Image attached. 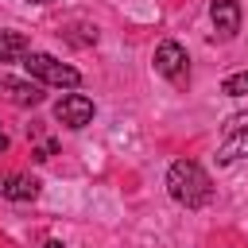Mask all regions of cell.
<instances>
[{
	"instance_id": "obj_1",
	"label": "cell",
	"mask_w": 248,
	"mask_h": 248,
	"mask_svg": "<svg viewBox=\"0 0 248 248\" xmlns=\"http://www.w3.org/2000/svg\"><path fill=\"white\" fill-rule=\"evenodd\" d=\"M167 190H170V198H174L178 205H186V209H202V205L213 202V182H209V174H205L194 159L170 163V170H167Z\"/></svg>"
},
{
	"instance_id": "obj_2",
	"label": "cell",
	"mask_w": 248,
	"mask_h": 248,
	"mask_svg": "<svg viewBox=\"0 0 248 248\" xmlns=\"http://www.w3.org/2000/svg\"><path fill=\"white\" fill-rule=\"evenodd\" d=\"M23 66H27V74H31L35 81H43V85H58V89H78V85H81V74H78L74 66L58 62L54 54H43V50H27V54H23Z\"/></svg>"
},
{
	"instance_id": "obj_3",
	"label": "cell",
	"mask_w": 248,
	"mask_h": 248,
	"mask_svg": "<svg viewBox=\"0 0 248 248\" xmlns=\"http://www.w3.org/2000/svg\"><path fill=\"white\" fill-rule=\"evenodd\" d=\"M244 155H248V112H236L225 124V136H221V147H217V163L229 167V163H236Z\"/></svg>"
},
{
	"instance_id": "obj_4",
	"label": "cell",
	"mask_w": 248,
	"mask_h": 248,
	"mask_svg": "<svg viewBox=\"0 0 248 248\" xmlns=\"http://www.w3.org/2000/svg\"><path fill=\"white\" fill-rule=\"evenodd\" d=\"M186 50L174 43V39H167V43H159L155 46V74H163V78H170L174 85H186Z\"/></svg>"
},
{
	"instance_id": "obj_5",
	"label": "cell",
	"mask_w": 248,
	"mask_h": 248,
	"mask_svg": "<svg viewBox=\"0 0 248 248\" xmlns=\"http://www.w3.org/2000/svg\"><path fill=\"white\" fill-rule=\"evenodd\" d=\"M54 116H58V124H66V128H85V124L93 120V101H89L85 93H66V97L54 105Z\"/></svg>"
},
{
	"instance_id": "obj_6",
	"label": "cell",
	"mask_w": 248,
	"mask_h": 248,
	"mask_svg": "<svg viewBox=\"0 0 248 248\" xmlns=\"http://www.w3.org/2000/svg\"><path fill=\"white\" fill-rule=\"evenodd\" d=\"M209 19H213L221 39H232L240 31V0H213L209 4Z\"/></svg>"
},
{
	"instance_id": "obj_7",
	"label": "cell",
	"mask_w": 248,
	"mask_h": 248,
	"mask_svg": "<svg viewBox=\"0 0 248 248\" xmlns=\"http://www.w3.org/2000/svg\"><path fill=\"white\" fill-rule=\"evenodd\" d=\"M0 101L8 105H19V108H31L43 101V89L35 81H16V78H0Z\"/></svg>"
},
{
	"instance_id": "obj_8",
	"label": "cell",
	"mask_w": 248,
	"mask_h": 248,
	"mask_svg": "<svg viewBox=\"0 0 248 248\" xmlns=\"http://www.w3.org/2000/svg\"><path fill=\"white\" fill-rule=\"evenodd\" d=\"M39 194V182L31 174H0V198H12V202H31Z\"/></svg>"
},
{
	"instance_id": "obj_9",
	"label": "cell",
	"mask_w": 248,
	"mask_h": 248,
	"mask_svg": "<svg viewBox=\"0 0 248 248\" xmlns=\"http://www.w3.org/2000/svg\"><path fill=\"white\" fill-rule=\"evenodd\" d=\"M27 50H31V43L23 31H0V62H16Z\"/></svg>"
},
{
	"instance_id": "obj_10",
	"label": "cell",
	"mask_w": 248,
	"mask_h": 248,
	"mask_svg": "<svg viewBox=\"0 0 248 248\" xmlns=\"http://www.w3.org/2000/svg\"><path fill=\"white\" fill-rule=\"evenodd\" d=\"M221 93H225V97H244V93H248V70L229 74V78L221 81Z\"/></svg>"
},
{
	"instance_id": "obj_11",
	"label": "cell",
	"mask_w": 248,
	"mask_h": 248,
	"mask_svg": "<svg viewBox=\"0 0 248 248\" xmlns=\"http://www.w3.org/2000/svg\"><path fill=\"white\" fill-rule=\"evenodd\" d=\"M43 248H62V240H46V244H43Z\"/></svg>"
},
{
	"instance_id": "obj_12",
	"label": "cell",
	"mask_w": 248,
	"mask_h": 248,
	"mask_svg": "<svg viewBox=\"0 0 248 248\" xmlns=\"http://www.w3.org/2000/svg\"><path fill=\"white\" fill-rule=\"evenodd\" d=\"M4 147H8V136H4V132H0V151H4Z\"/></svg>"
},
{
	"instance_id": "obj_13",
	"label": "cell",
	"mask_w": 248,
	"mask_h": 248,
	"mask_svg": "<svg viewBox=\"0 0 248 248\" xmlns=\"http://www.w3.org/2000/svg\"><path fill=\"white\" fill-rule=\"evenodd\" d=\"M31 4H50V0H31Z\"/></svg>"
}]
</instances>
